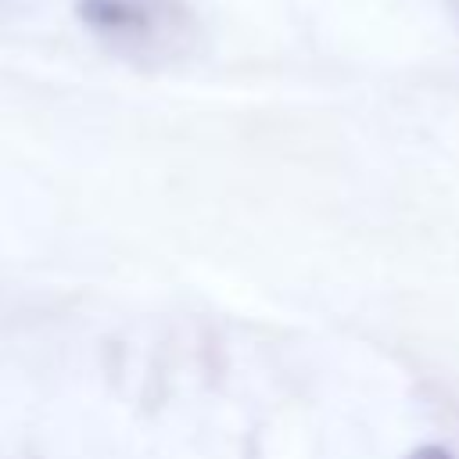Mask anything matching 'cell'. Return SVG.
<instances>
[{
	"label": "cell",
	"mask_w": 459,
	"mask_h": 459,
	"mask_svg": "<svg viewBox=\"0 0 459 459\" xmlns=\"http://www.w3.org/2000/svg\"><path fill=\"white\" fill-rule=\"evenodd\" d=\"M75 18L97 43L129 61H169L194 39L186 0H75Z\"/></svg>",
	"instance_id": "6da1fadb"
}]
</instances>
